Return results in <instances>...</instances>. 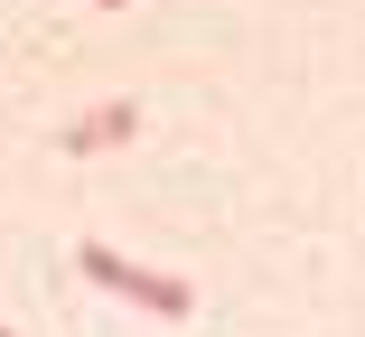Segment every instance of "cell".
<instances>
[{
  "label": "cell",
  "instance_id": "obj_1",
  "mask_svg": "<svg viewBox=\"0 0 365 337\" xmlns=\"http://www.w3.org/2000/svg\"><path fill=\"white\" fill-rule=\"evenodd\" d=\"M85 281L113 291V300H131V309H150V318H187V309H197V291H187L178 272H150V262H131V253H113V244H85Z\"/></svg>",
  "mask_w": 365,
  "mask_h": 337
},
{
  "label": "cell",
  "instance_id": "obj_2",
  "mask_svg": "<svg viewBox=\"0 0 365 337\" xmlns=\"http://www.w3.org/2000/svg\"><path fill=\"white\" fill-rule=\"evenodd\" d=\"M131 131H140V103H122V94H113V103H94L85 122H66V160H103V150H122V141H131Z\"/></svg>",
  "mask_w": 365,
  "mask_h": 337
},
{
  "label": "cell",
  "instance_id": "obj_3",
  "mask_svg": "<svg viewBox=\"0 0 365 337\" xmlns=\"http://www.w3.org/2000/svg\"><path fill=\"white\" fill-rule=\"evenodd\" d=\"M94 10H131V0H94Z\"/></svg>",
  "mask_w": 365,
  "mask_h": 337
},
{
  "label": "cell",
  "instance_id": "obj_4",
  "mask_svg": "<svg viewBox=\"0 0 365 337\" xmlns=\"http://www.w3.org/2000/svg\"><path fill=\"white\" fill-rule=\"evenodd\" d=\"M0 337H19V328H0Z\"/></svg>",
  "mask_w": 365,
  "mask_h": 337
}]
</instances>
